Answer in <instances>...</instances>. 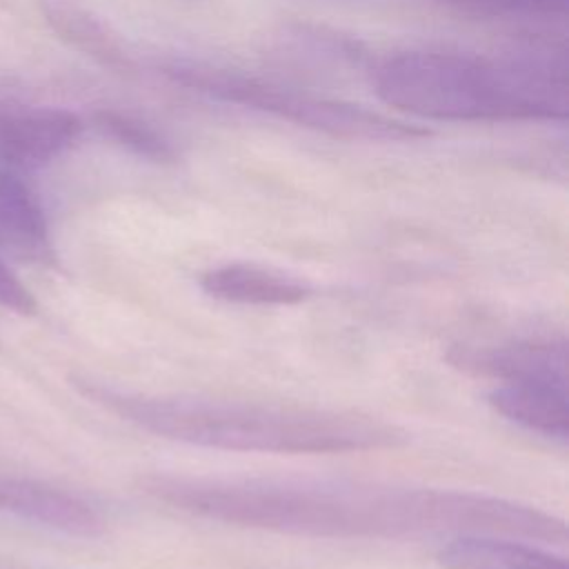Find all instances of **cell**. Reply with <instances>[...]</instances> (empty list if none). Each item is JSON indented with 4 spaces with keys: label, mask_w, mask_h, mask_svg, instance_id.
Returning a JSON list of instances; mask_svg holds the SVG:
<instances>
[{
    "label": "cell",
    "mask_w": 569,
    "mask_h": 569,
    "mask_svg": "<svg viewBox=\"0 0 569 569\" xmlns=\"http://www.w3.org/2000/svg\"><path fill=\"white\" fill-rule=\"evenodd\" d=\"M142 491L173 509L238 527L322 538H398L418 533H493L549 545L567 525L513 500L429 487L329 485L291 480H211L147 476Z\"/></svg>",
    "instance_id": "obj_1"
},
{
    "label": "cell",
    "mask_w": 569,
    "mask_h": 569,
    "mask_svg": "<svg viewBox=\"0 0 569 569\" xmlns=\"http://www.w3.org/2000/svg\"><path fill=\"white\" fill-rule=\"evenodd\" d=\"M82 393L136 427L189 445L264 453H349L396 447L405 433L351 411L144 396L84 382Z\"/></svg>",
    "instance_id": "obj_2"
},
{
    "label": "cell",
    "mask_w": 569,
    "mask_h": 569,
    "mask_svg": "<svg viewBox=\"0 0 569 569\" xmlns=\"http://www.w3.org/2000/svg\"><path fill=\"white\" fill-rule=\"evenodd\" d=\"M371 82L385 104L427 120L565 122L569 113L562 53L405 51L385 58Z\"/></svg>",
    "instance_id": "obj_3"
},
{
    "label": "cell",
    "mask_w": 569,
    "mask_h": 569,
    "mask_svg": "<svg viewBox=\"0 0 569 569\" xmlns=\"http://www.w3.org/2000/svg\"><path fill=\"white\" fill-rule=\"evenodd\" d=\"M160 73L180 87L204 93L220 102L271 113L276 118L327 133L331 138L407 142L431 136L427 127L411 124L373 109H365L362 104L305 93L300 89H291L207 62L167 60L160 64Z\"/></svg>",
    "instance_id": "obj_4"
},
{
    "label": "cell",
    "mask_w": 569,
    "mask_h": 569,
    "mask_svg": "<svg viewBox=\"0 0 569 569\" xmlns=\"http://www.w3.org/2000/svg\"><path fill=\"white\" fill-rule=\"evenodd\" d=\"M82 133V118L60 107L0 102V164L16 171L44 167Z\"/></svg>",
    "instance_id": "obj_5"
},
{
    "label": "cell",
    "mask_w": 569,
    "mask_h": 569,
    "mask_svg": "<svg viewBox=\"0 0 569 569\" xmlns=\"http://www.w3.org/2000/svg\"><path fill=\"white\" fill-rule=\"evenodd\" d=\"M0 509L71 536H98L102 518L82 498L58 487L0 473Z\"/></svg>",
    "instance_id": "obj_6"
},
{
    "label": "cell",
    "mask_w": 569,
    "mask_h": 569,
    "mask_svg": "<svg viewBox=\"0 0 569 569\" xmlns=\"http://www.w3.org/2000/svg\"><path fill=\"white\" fill-rule=\"evenodd\" d=\"M449 360L467 371L511 380H549L567 385V342L565 340H522L502 347L462 349Z\"/></svg>",
    "instance_id": "obj_7"
},
{
    "label": "cell",
    "mask_w": 569,
    "mask_h": 569,
    "mask_svg": "<svg viewBox=\"0 0 569 569\" xmlns=\"http://www.w3.org/2000/svg\"><path fill=\"white\" fill-rule=\"evenodd\" d=\"M49 29L71 49L116 73H133L136 60L120 33L80 0H38Z\"/></svg>",
    "instance_id": "obj_8"
},
{
    "label": "cell",
    "mask_w": 569,
    "mask_h": 569,
    "mask_svg": "<svg viewBox=\"0 0 569 569\" xmlns=\"http://www.w3.org/2000/svg\"><path fill=\"white\" fill-rule=\"evenodd\" d=\"M0 251L20 262H53L44 211L20 171L7 164H0Z\"/></svg>",
    "instance_id": "obj_9"
},
{
    "label": "cell",
    "mask_w": 569,
    "mask_h": 569,
    "mask_svg": "<svg viewBox=\"0 0 569 569\" xmlns=\"http://www.w3.org/2000/svg\"><path fill=\"white\" fill-rule=\"evenodd\" d=\"M436 558L445 569H567V560L553 551L493 533L451 536Z\"/></svg>",
    "instance_id": "obj_10"
},
{
    "label": "cell",
    "mask_w": 569,
    "mask_h": 569,
    "mask_svg": "<svg viewBox=\"0 0 569 569\" xmlns=\"http://www.w3.org/2000/svg\"><path fill=\"white\" fill-rule=\"evenodd\" d=\"M200 284L209 296L238 305H298L311 296L305 280L253 262L213 267Z\"/></svg>",
    "instance_id": "obj_11"
},
{
    "label": "cell",
    "mask_w": 569,
    "mask_h": 569,
    "mask_svg": "<svg viewBox=\"0 0 569 569\" xmlns=\"http://www.w3.org/2000/svg\"><path fill=\"white\" fill-rule=\"evenodd\" d=\"M491 407L509 420L549 438L569 436L567 385L549 380H511L489 393Z\"/></svg>",
    "instance_id": "obj_12"
},
{
    "label": "cell",
    "mask_w": 569,
    "mask_h": 569,
    "mask_svg": "<svg viewBox=\"0 0 569 569\" xmlns=\"http://www.w3.org/2000/svg\"><path fill=\"white\" fill-rule=\"evenodd\" d=\"M91 122L107 140L116 142L118 147L127 149L138 158H144L158 164H167L176 160L173 144L149 122L131 113H122L116 109H100L91 116Z\"/></svg>",
    "instance_id": "obj_13"
},
{
    "label": "cell",
    "mask_w": 569,
    "mask_h": 569,
    "mask_svg": "<svg viewBox=\"0 0 569 569\" xmlns=\"http://www.w3.org/2000/svg\"><path fill=\"white\" fill-rule=\"evenodd\" d=\"M453 7L489 13V16H520V18H565L569 0H445Z\"/></svg>",
    "instance_id": "obj_14"
},
{
    "label": "cell",
    "mask_w": 569,
    "mask_h": 569,
    "mask_svg": "<svg viewBox=\"0 0 569 569\" xmlns=\"http://www.w3.org/2000/svg\"><path fill=\"white\" fill-rule=\"evenodd\" d=\"M0 307L16 313H33L36 300L29 289L13 276V271L0 260Z\"/></svg>",
    "instance_id": "obj_15"
}]
</instances>
